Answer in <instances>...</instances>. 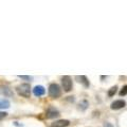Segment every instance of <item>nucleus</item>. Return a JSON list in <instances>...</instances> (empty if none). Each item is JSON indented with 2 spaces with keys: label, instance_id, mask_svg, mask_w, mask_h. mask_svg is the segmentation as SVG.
<instances>
[{
  "label": "nucleus",
  "instance_id": "14",
  "mask_svg": "<svg viewBox=\"0 0 127 127\" xmlns=\"http://www.w3.org/2000/svg\"><path fill=\"white\" fill-rule=\"evenodd\" d=\"M19 78L26 79V81H31V79H33L32 76H27V75H19Z\"/></svg>",
  "mask_w": 127,
  "mask_h": 127
},
{
  "label": "nucleus",
  "instance_id": "9",
  "mask_svg": "<svg viewBox=\"0 0 127 127\" xmlns=\"http://www.w3.org/2000/svg\"><path fill=\"white\" fill-rule=\"evenodd\" d=\"M88 106H89L88 101H87V100H83L81 103H79V105H78V110L85 111L87 108H88Z\"/></svg>",
  "mask_w": 127,
  "mask_h": 127
},
{
  "label": "nucleus",
  "instance_id": "17",
  "mask_svg": "<svg viewBox=\"0 0 127 127\" xmlns=\"http://www.w3.org/2000/svg\"><path fill=\"white\" fill-rule=\"evenodd\" d=\"M68 100H69L70 102H74V97H73V96H69Z\"/></svg>",
  "mask_w": 127,
  "mask_h": 127
},
{
  "label": "nucleus",
  "instance_id": "1",
  "mask_svg": "<svg viewBox=\"0 0 127 127\" xmlns=\"http://www.w3.org/2000/svg\"><path fill=\"white\" fill-rule=\"evenodd\" d=\"M16 91H17V93L19 95L28 98V97H30V95H31V86H30V84H21V85L17 86Z\"/></svg>",
  "mask_w": 127,
  "mask_h": 127
},
{
  "label": "nucleus",
  "instance_id": "5",
  "mask_svg": "<svg viewBox=\"0 0 127 127\" xmlns=\"http://www.w3.org/2000/svg\"><path fill=\"white\" fill-rule=\"evenodd\" d=\"M126 106V102L124 100H117L111 103L110 105V108L112 110H119V109H122L124 108V107Z\"/></svg>",
  "mask_w": 127,
  "mask_h": 127
},
{
  "label": "nucleus",
  "instance_id": "3",
  "mask_svg": "<svg viewBox=\"0 0 127 127\" xmlns=\"http://www.w3.org/2000/svg\"><path fill=\"white\" fill-rule=\"evenodd\" d=\"M62 87L65 92H70V91L72 90L73 84H72V79H71L70 76L65 75V76L62 77Z\"/></svg>",
  "mask_w": 127,
  "mask_h": 127
},
{
  "label": "nucleus",
  "instance_id": "4",
  "mask_svg": "<svg viewBox=\"0 0 127 127\" xmlns=\"http://www.w3.org/2000/svg\"><path fill=\"white\" fill-rule=\"evenodd\" d=\"M59 116H61L59 111L55 108V107H52V106H50L46 111V118L47 119H55V118H58Z\"/></svg>",
  "mask_w": 127,
  "mask_h": 127
},
{
  "label": "nucleus",
  "instance_id": "16",
  "mask_svg": "<svg viewBox=\"0 0 127 127\" xmlns=\"http://www.w3.org/2000/svg\"><path fill=\"white\" fill-rule=\"evenodd\" d=\"M104 126H105V127H113L112 125H111V124H110V123H109V122H106V123H105V124H104Z\"/></svg>",
  "mask_w": 127,
  "mask_h": 127
},
{
  "label": "nucleus",
  "instance_id": "12",
  "mask_svg": "<svg viewBox=\"0 0 127 127\" xmlns=\"http://www.w3.org/2000/svg\"><path fill=\"white\" fill-rule=\"evenodd\" d=\"M117 90H118V87L117 86H113L108 90V96H113L114 94L117 93Z\"/></svg>",
  "mask_w": 127,
  "mask_h": 127
},
{
  "label": "nucleus",
  "instance_id": "2",
  "mask_svg": "<svg viewBox=\"0 0 127 127\" xmlns=\"http://www.w3.org/2000/svg\"><path fill=\"white\" fill-rule=\"evenodd\" d=\"M48 93H49V96L52 98H58L62 95V89L57 84H51L49 86V89H48Z\"/></svg>",
  "mask_w": 127,
  "mask_h": 127
},
{
  "label": "nucleus",
  "instance_id": "7",
  "mask_svg": "<svg viewBox=\"0 0 127 127\" xmlns=\"http://www.w3.org/2000/svg\"><path fill=\"white\" fill-rule=\"evenodd\" d=\"M70 125V122L68 120H57L51 124V127H67Z\"/></svg>",
  "mask_w": 127,
  "mask_h": 127
},
{
  "label": "nucleus",
  "instance_id": "8",
  "mask_svg": "<svg viewBox=\"0 0 127 127\" xmlns=\"http://www.w3.org/2000/svg\"><path fill=\"white\" fill-rule=\"evenodd\" d=\"M33 93L35 96H42L46 93V89L42 86H35L33 89Z\"/></svg>",
  "mask_w": 127,
  "mask_h": 127
},
{
  "label": "nucleus",
  "instance_id": "10",
  "mask_svg": "<svg viewBox=\"0 0 127 127\" xmlns=\"http://www.w3.org/2000/svg\"><path fill=\"white\" fill-rule=\"evenodd\" d=\"M10 107V102L9 100H5V98H0V109H6Z\"/></svg>",
  "mask_w": 127,
  "mask_h": 127
},
{
  "label": "nucleus",
  "instance_id": "11",
  "mask_svg": "<svg viewBox=\"0 0 127 127\" xmlns=\"http://www.w3.org/2000/svg\"><path fill=\"white\" fill-rule=\"evenodd\" d=\"M1 88L3 89V93H4V95H6V96H12L13 95V91H12L9 87H6V86H2Z\"/></svg>",
  "mask_w": 127,
  "mask_h": 127
},
{
  "label": "nucleus",
  "instance_id": "15",
  "mask_svg": "<svg viewBox=\"0 0 127 127\" xmlns=\"http://www.w3.org/2000/svg\"><path fill=\"white\" fill-rule=\"evenodd\" d=\"M7 117V113L4 112V111H0V120H3L4 118Z\"/></svg>",
  "mask_w": 127,
  "mask_h": 127
},
{
  "label": "nucleus",
  "instance_id": "6",
  "mask_svg": "<svg viewBox=\"0 0 127 127\" xmlns=\"http://www.w3.org/2000/svg\"><path fill=\"white\" fill-rule=\"evenodd\" d=\"M75 79H76L79 84H82L83 86H84L85 88H88V87L90 86L89 79L87 78V76H85V75H76V76H75Z\"/></svg>",
  "mask_w": 127,
  "mask_h": 127
},
{
  "label": "nucleus",
  "instance_id": "13",
  "mask_svg": "<svg viewBox=\"0 0 127 127\" xmlns=\"http://www.w3.org/2000/svg\"><path fill=\"white\" fill-rule=\"evenodd\" d=\"M119 94H120L121 96H125V95H127V85L123 86V88L121 89V91H120V93Z\"/></svg>",
  "mask_w": 127,
  "mask_h": 127
}]
</instances>
